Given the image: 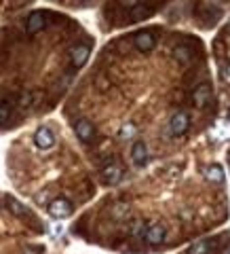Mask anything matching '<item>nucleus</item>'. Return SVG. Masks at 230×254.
I'll return each instance as SVG.
<instances>
[{
  "label": "nucleus",
  "mask_w": 230,
  "mask_h": 254,
  "mask_svg": "<svg viewBox=\"0 0 230 254\" xmlns=\"http://www.w3.org/2000/svg\"><path fill=\"white\" fill-rule=\"evenodd\" d=\"M72 203H70V199H66V197H57V199H53L49 203V214L53 218H66L72 214Z\"/></svg>",
  "instance_id": "f257e3e1"
},
{
  "label": "nucleus",
  "mask_w": 230,
  "mask_h": 254,
  "mask_svg": "<svg viewBox=\"0 0 230 254\" xmlns=\"http://www.w3.org/2000/svg\"><path fill=\"white\" fill-rule=\"evenodd\" d=\"M34 144L38 146V148H43V150H46V148H51L53 144H55V133L49 129V127H38L36 129V133H34Z\"/></svg>",
  "instance_id": "f03ea898"
},
{
  "label": "nucleus",
  "mask_w": 230,
  "mask_h": 254,
  "mask_svg": "<svg viewBox=\"0 0 230 254\" xmlns=\"http://www.w3.org/2000/svg\"><path fill=\"white\" fill-rule=\"evenodd\" d=\"M89 53H91L89 45H76V47H72V51H70V60H72V66H74V68L85 66V62L89 60Z\"/></svg>",
  "instance_id": "7ed1b4c3"
},
{
  "label": "nucleus",
  "mask_w": 230,
  "mask_h": 254,
  "mask_svg": "<svg viewBox=\"0 0 230 254\" xmlns=\"http://www.w3.org/2000/svg\"><path fill=\"white\" fill-rule=\"evenodd\" d=\"M165 227L161 225V222H156V225H150L148 227V231L144 235V240L150 244V246H158V244H163L165 242Z\"/></svg>",
  "instance_id": "20e7f679"
},
{
  "label": "nucleus",
  "mask_w": 230,
  "mask_h": 254,
  "mask_svg": "<svg viewBox=\"0 0 230 254\" xmlns=\"http://www.w3.org/2000/svg\"><path fill=\"white\" fill-rule=\"evenodd\" d=\"M131 161L133 165H138V168H144L148 163V146L144 142H136L131 148Z\"/></svg>",
  "instance_id": "39448f33"
},
{
  "label": "nucleus",
  "mask_w": 230,
  "mask_h": 254,
  "mask_svg": "<svg viewBox=\"0 0 230 254\" xmlns=\"http://www.w3.org/2000/svg\"><path fill=\"white\" fill-rule=\"evenodd\" d=\"M188 125H190V119H188L186 113H176L171 117V131H173V136H182V133H186Z\"/></svg>",
  "instance_id": "423d86ee"
},
{
  "label": "nucleus",
  "mask_w": 230,
  "mask_h": 254,
  "mask_svg": "<svg viewBox=\"0 0 230 254\" xmlns=\"http://www.w3.org/2000/svg\"><path fill=\"white\" fill-rule=\"evenodd\" d=\"M74 129H76V136L81 138L83 142H91V140L95 138V129H93V125L87 121V119H81V121H76Z\"/></svg>",
  "instance_id": "0eeeda50"
},
{
  "label": "nucleus",
  "mask_w": 230,
  "mask_h": 254,
  "mask_svg": "<svg viewBox=\"0 0 230 254\" xmlns=\"http://www.w3.org/2000/svg\"><path fill=\"white\" fill-rule=\"evenodd\" d=\"M45 26H46V15L45 13H32L28 17L26 30L30 32V34H36V32H41Z\"/></svg>",
  "instance_id": "6e6552de"
},
{
  "label": "nucleus",
  "mask_w": 230,
  "mask_h": 254,
  "mask_svg": "<svg viewBox=\"0 0 230 254\" xmlns=\"http://www.w3.org/2000/svg\"><path fill=\"white\" fill-rule=\"evenodd\" d=\"M154 34L152 32H139V34H136V47L139 51H152L154 49Z\"/></svg>",
  "instance_id": "1a4fd4ad"
},
{
  "label": "nucleus",
  "mask_w": 230,
  "mask_h": 254,
  "mask_svg": "<svg viewBox=\"0 0 230 254\" xmlns=\"http://www.w3.org/2000/svg\"><path fill=\"white\" fill-rule=\"evenodd\" d=\"M101 176H104L106 185H116L123 176V170H121V165H116V163H108L104 168V172H101Z\"/></svg>",
  "instance_id": "9d476101"
},
{
  "label": "nucleus",
  "mask_w": 230,
  "mask_h": 254,
  "mask_svg": "<svg viewBox=\"0 0 230 254\" xmlns=\"http://www.w3.org/2000/svg\"><path fill=\"white\" fill-rule=\"evenodd\" d=\"M213 248H216V242H211V240H199V242H194L188 248V254H211Z\"/></svg>",
  "instance_id": "9b49d317"
},
{
  "label": "nucleus",
  "mask_w": 230,
  "mask_h": 254,
  "mask_svg": "<svg viewBox=\"0 0 230 254\" xmlns=\"http://www.w3.org/2000/svg\"><path fill=\"white\" fill-rule=\"evenodd\" d=\"M205 178L213 185H222L224 182V170L220 165H209V168H205Z\"/></svg>",
  "instance_id": "f8f14e48"
},
{
  "label": "nucleus",
  "mask_w": 230,
  "mask_h": 254,
  "mask_svg": "<svg viewBox=\"0 0 230 254\" xmlns=\"http://www.w3.org/2000/svg\"><path fill=\"white\" fill-rule=\"evenodd\" d=\"M209 98H211V87L209 85H201L199 89L194 91V102H196V106H205L209 102Z\"/></svg>",
  "instance_id": "ddd939ff"
},
{
  "label": "nucleus",
  "mask_w": 230,
  "mask_h": 254,
  "mask_svg": "<svg viewBox=\"0 0 230 254\" xmlns=\"http://www.w3.org/2000/svg\"><path fill=\"white\" fill-rule=\"evenodd\" d=\"M152 15V6H146V4H136L131 9V19L133 21H139V19H146Z\"/></svg>",
  "instance_id": "4468645a"
},
{
  "label": "nucleus",
  "mask_w": 230,
  "mask_h": 254,
  "mask_svg": "<svg viewBox=\"0 0 230 254\" xmlns=\"http://www.w3.org/2000/svg\"><path fill=\"white\" fill-rule=\"evenodd\" d=\"M138 133V127L133 125V123H125L123 127H121V131H118V136H121L123 140H129V138H133Z\"/></svg>",
  "instance_id": "2eb2a0df"
},
{
  "label": "nucleus",
  "mask_w": 230,
  "mask_h": 254,
  "mask_svg": "<svg viewBox=\"0 0 230 254\" xmlns=\"http://www.w3.org/2000/svg\"><path fill=\"white\" fill-rule=\"evenodd\" d=\"M216 133H222L220 140L230 138V129H228V127H224V123H218L216 127H213V129H211V136H216Z\"/></svg>",
  "instance_id": "dca6fc26"
},
{
  "label": "nucleus",
  "mask_w": 230,
  "mask_h": 254,
  "mask_svg": "<svg viewBox=\"0 0 230 254\" xmlns=\"http://www.w3.org/2000/svg\"><path fill=\"white\" fill-rule=\"evenodd\" d=\"M11 104H9V102H0V123H2V121H6V119H9L11 117Z\"/></svg>",
  "instance_id": "f3484780"
},
{
  "label": "nucleus",
  "mask_w": 230,
  "mask_h": 254,
  "mask_svg": "<svg viewBox=\"0 0 230 254\" xmlns=\"http://www.w3.org/2000/svg\"><path fill=\"white\" fill-rule=\"evenodd\" d=\"M9 208L13 214H26V205H21L17 199H9Z\"/></svg>",
  "instance_id": "a211bd4d"
},
{
  "label": "nucleus",
  "mask_w": 230,
  "mask_h": 254,
  "mask_svg": "<svg viewBox=\"0 0 230 254\" xmlns=\"http://www.w3.org/2000/svg\"><path fill=\"white\" fill-rule=\"evenodd\" d=\"M222 78H224L226 83H230V64H226V66L222 68Z\"/></svg>",
  "instance_id": "6ab92c4d"
},
{
  "label": "nucleus",
  "mask_w": 230,
  "mask_h": 254,
  "mask_svg": "<svg viewBox=\"0 0 230 254\" xmlns=\"http://www.w3.org/2000/svg\"><path fill=\"white\" fill-rule=\"evenodd\" d=\"M26 254H41V252H36V250H28Z\"/></svg>",
  "instance_id": "aec40b11"
}]
</instances>
